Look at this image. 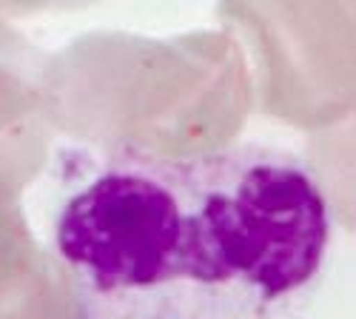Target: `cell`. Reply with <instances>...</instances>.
I'll use <instances>...</instances> for the list:
<instances>
[{
    "label": "cell",
    "mask_w": 356,
    "mask_h": 319,
    "mask_svg": "<svg viewBox=\"0 0 356 319\" xmlns=\"http://www.w3.org/2000/svg\"><path fill=\"white\" fill-rule=\"evenodd\" d=\"M51 245L77 319H308L334 211L277 146H123L57 208Z\"/></svg>",
    "instance_id": "1"
}]
</instances>
